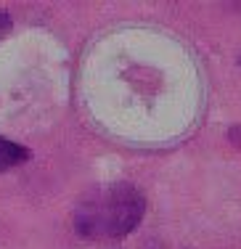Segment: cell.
I'll return each instance as SVG.
<instances>
[{
	"label": "cell",
	"mask_w": 241,
	"mask_h": 249,
	"mask_svg": "<svg viewBox=\"0 0 241 249\" xmlns=\"http://www.w3.org/2000/svg\"><path fill=\"white\" fill-rule=\"evenodd\" d=\"M146 215V196L133 183H103L85 191L74 207V231L85 239H122Z\"/></svg>",
	"instance_id": "cell-1"
},
{
	"label": "cell",
	"mask_w": 241,
	"mask_h": 249,
	"mask_svg": "<svg viewBox=\"0 0 241 249\" xmlns=\"http://www.w3.org/2000/svg\"><path fill=\"white\" fill-rule=\"evenodd\" d=\"M27 159H29V149H24L21 143H14V141L0 135V173L27 162Z\"/></svg>",
	"instance_id": "cell-2"
},
{
	"label": "cell",
	"mask_w": 241,
	"mask_h": 249,
	"mask_svg": "<svg viewBox=\"0 0 241 249\" xmlns=\"http://www.w3.org/2000/svg\"><path fill=\"white\" fill-rule=\"evenodd\" d=\"M239 64H241V61H239Z\"/></svg>",
	"instance_id": "cell-3"
}]
</instances>
